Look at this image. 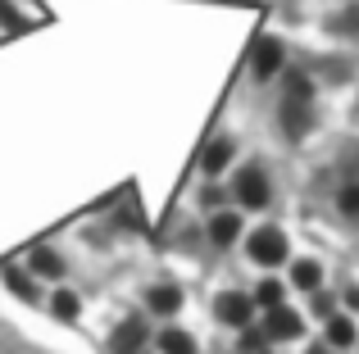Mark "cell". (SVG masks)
Here are the masks:
<instances>
[{"instance_id": "obj_5", "label": "cell", "mask_w": 359, "mask_h": 354, "mask_svg": "<svg viewBox=\"0 0 359 354\" xmlns=\"http://www.w3.org/2000/svg\"><path fill=\"white\" fill-rule=\"evenodd\" d=\"M141 341H146V323H141V318L118 323V332H114V350H118V354H132Z\"/></svg>"}, {"instance_id": "obj_11", "label": "cell", "mask_w": 359, "mask_h": 354, "mask_svg": "<svg viewBox=\"0 0 359 354\" xmlns=\"http://www.w3.org/2000/svg\"><path fill=\"white\" fill-rule=\"evenodd\" d=\"M159 346H164V354H196V346H191V337H187V332H164V337H159Z\"/></svg>"}, {"instance_id": "obj_17", "label": "cell", "mask_w": 359, "mask_h": 354, "mask_svg": "<svg viewBox=\"0 0 359 354\" xmlns=\"http://www.w3.org/2000/svg\"><path fill=\"white\" fill-rule=\"evenodd\" d=\"M341 213L359 222V186H346V191H341Z\"/></svg>"}, {"instance_id": "obj_6", "label": "cell", "mask_w": 359, "mask_h": 354, "mask_svg": "<svg viewBox=\"0 0 359 354\" xmlns=\"http://www.w3.org/2000/svg\"><path fill=\"white\" fill-rule=\"evenodd\" d=\"M273 318H269V337H282V341H291V337H300V318L287 309V304H278V309H269Z\"/></svg>"}, {"instance_id": "obj_12", "label": "cell", "mask_w": 359, "mask_h": 354, "mask_svg": "<svg viewBox=\"0 0 359 354\" xmlns=\"http://www.w3.org/2000/svg\"><path fill=\"white\" fill-rule=\"evenodd\" d=\"M32 273H46V277H60L64 264L50 255V250H32Z\"/></svg>"}, {"instance_id": "obj_2", "label": "cell", "mask_w": 359, "mask_h": 354, "mask_svg": "<svg viewBox=\"0 0 359 354\" xmlns=\"http://www.w3.org/2000/svg\"><path fill=\"white\" fill-rule=\"evenodd\" d=\"M237 195H241V204H250V209H264V204H269V177L259 169H245L237 177Z\"/></svg>"}, {"instance_id": "obj_4", "label": "cell", "mask_w": 359, "mask_h": 354, "mask_svg": "<svg viewBox=\"0 0 359 354\" xmlns=\"http://www.w3.org/2000/svg\"><path fill=\"white\" fill-rule=\"evenodd\" d=\"M255 78H273V73L282 69V45L273 41V36H264L259 45H255Z\"/></svg>"}, {"instance_id": "obj_9", "label": "cell", "mask_w": 359, "mask_h": 354, "mask_svg": "<svg viewBox=\"0 0 359 354\" xmlns=\"http://www.w3.org/2000/svg\"><path fill=\"white\" fill-rule=\"evenodd\" d=\"M291 282H296L300 291H314V286L323 282V268H318V264H309V259H305V264H296V273H291Z\"/></svg>"}, {"instance_id": "obj_14", "label": "cell", "mask_w": 359, "mask_h": 354, "mask_svg": "<svg viewBox=\"0 0 359 354\" xmlns=\"http://www.w3.org/2000/svg\"><path fill=\"white\" fill-rule=\"evenodd\" d=\"M55 313H60L64 323H73V318L82 313V300H78L73 291H60V295H55Z\"/></svg>"}, {"instance_id": "obj_3", "label": "cell", "mask_w": 359, "mask_h": 354, "mask_svg": "<svg viewBox=\"0 0 359 354\" xmlns=\"http://www.w3.org/2000/svg\"><path fill=\"white\" fill-rule=\"evenodd\" d=\"M250 313H255V304L245 300V295H237V291L219 295V318H223V323H232V327H245V323H250Z\"/></svg>"}, {"instance_id": "obj_10", "label": "cell", "mask_w": 359, "mask_h": 354, "mask_svg": "<svg viewBox=\"0 0 359 354\" xmlns=\"http://www.w3.org/2000/svg\"><path fill=\"white\" fill-rule=\"evenodd\" d=\"M232 160V146L228 141H214L210 150H205V173H223V164Z\"/></svg>"}, {"instance_id": "obj_16", "label": "cell", "mask_w": 359, "mask_h": 354, "mask_svg": "<svg viewBox=\"0 0 359 354\" xmlns=\"http://www.w3.org/2000/svg\"><path fill=\"white\" fill-rule=\"evenodd\" d=\"M255 300H259L264 309H278V304H282V286L278 282H264L259 291H255Z\"/></svg>"}, {"instance_id": "obj_7", "label": "cell", "mask_w": 359, "mask_h": 354, "mask_svg": "<svg viewBox=\"0 0 359 354\" xmlns=\"http://www.w3.org/2000/svg\"><path fill=\"white\" fill-rule=\"evenodd\" d=\"M237 232H241V218H237V213H219V218L210 222V236L219 241V246H232V241H237Z\"/></svg>"}, {"instance_id": "obj_1", "label": "cell", "mask_w": 359, "mask_h": 354, "mask_svg": "<svg viewBox=\"0 0 359 354\" xmlns=\"http://www.w3.org/2000/svg\"><path fill=\"white\" fill-rule=\"evenodd\" d=\"M250 259L264 268H278L282 259H287V236H282L278 227H259L250 236Z\"/></svg>"}, {"instance_id": "obj_13", "label": "cell", "mask_w": 359, "mask_h": 354, "mask_svg": "<svg viewBox=\"0 0 359 354\" xmlns=\"http://www.w3.org/2000/svg\"><path fill=\"white\" fill-rule=\"evenodd\" d=\"M327 341H332V346H351L355 341V323L351 318H332L327 323Z\"/></svg>"}, {"instance_id": "obj_15", "label": "cell", "mask_w": 359, "mask_h": 354, "mask_svg": "<svg viewBox=\"0 0 359 354\" xmlns=\"http://www.w3.org/2000/svg\"><path fill=\"white\" fill-rule=\"evenodd\" d=\"M5 282H9V291H14V295H23V300H32V282H27V277L23 273H18V268H5Z\"/></svg>"}, {"instance_id": "obj_8", "label": "cell", "mask_w": 359, "mask_h": 354, "mask_svg": "<svg viewBox=\"0 0 359 354\" xmlns=\"http://www.w3.org/2000/svg\"><path fill=\"white\" fill-rule=\"evenodd\" d=\"M146 304H150L155 313H173L177 304H182V291H177V286H155V291L146 295Z\"/></svg>"}]
</instances>
